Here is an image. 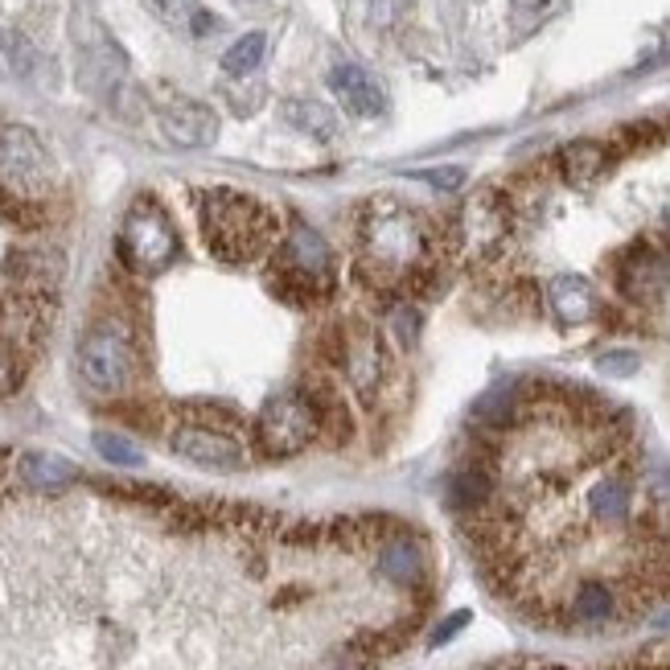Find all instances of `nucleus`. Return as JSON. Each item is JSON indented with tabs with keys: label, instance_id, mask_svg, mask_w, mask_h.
Returning <instances> with one entry per match:
<instances>
[{
	"label": "nucleus",
	"instance_id": "nucleus-1",
	"mask_svg": "<svg viewBox=\"0 0 670 670\" xmlns=\"http://www.w3.org/2000/svg\"><path fill=\"white\" fill-rule=\"evenodd\" d=\"M440 251V222L423 219L420 210L399 198H370L354 222L350 276L375 296H404L408 276Z\"/></svg>",
	"mask_w": 670,
	"mask_h": 670
},
{
	"label": "nucleus",
	"instance_id": "nucleus-2",
	"mask_svg": "<svg viewBox=\"0 0 670 670\" xmlns=\"http://www.w3.org/2000/svg\"><path fill=\"white\" fill-rule=\"evenodd\" d=\"M198 227L210 255L222 263H255L280 243V214L251 193L210 186L198 190Z\"/></svg>",
	"mask_w": 670,
	"mask_h": 670
},
{
	"label": "nucleus",
	"instance_id": "nucleus-3",
	"mask_svg": "<svg viewBox=\"0 0 670 670\" xmlns=\"http://www.w3.org/2000/svg\"><path fill=\"white\" fill-rule=\"evenodd\" d=\"M268 284L292 308L329 305L337 292V260L329 243L308 222L292 219L276 251L268 255Z\"/></svg>",
	"mask_w": 670,
	"mask_h": 670
},
{
	"label": "nucleus",
	"instance_id": "nucleus-4",
	"mask_svg": "<svg viewBox=\"0 0 670 670\" xmlns=\"http://www.w3.org/2000/svg\"><path fill=\"white\" fill-rule=\"evenodd\" d=\"M514 198L506 190H478L449 222H440V251L449 263H494L514 234Z\"/></svg>",
	"mask_w": 670,
	"mask_h": 670
},
{
	"label": "nucleus",
	"instance_id": "nucleus-5",
	"mask_svg": "<svg viewBox=\"0 0 670 670\" xmlns=\"http://www.w3.org/2000/svg\"><path fill=\"white\" fill-rule=\"evenodd\" d=\"M321 358L346 379V387H350L363 408L379 404L383 387H387V337L370 321L346 317L329 325Z\"/></svg>",
	"mask_w": 670,
	"mask_h": 670
},
{
	"label": "nucleus",
	"instance_id": "nucleus-6",
	"mask_svg": "<svg viewBox=\"0 0 670 670\" xmlns=\"http://www.w3.org/2000/svg\"><path fill=\"white\" fill-rule=\"evenodd\" d=\"M116 255L132 276H160L181 255V234L153 193H140L124 210L116 231Z\"/></svg>",
	"mask_w": 670,
	"mask_h": 670
},
{
	"label": "nucleus",
	"instance_id": "nucleus-7",
	"mask_svg": "<svg viewBox=\"0 0 670 670\" xmlns=\"http://www.w3.org/2000/svg\"><path fill=\"white\" fill-rule=\"evenodd\" d=\"M74 366H78V379L91 395L116 399V395L128 391L136 383V370H140V354H136L128 325L116 317L95 321L87 334L78 337Z\"/></svg>",
	"mask_w": 670,
	"mask_h": 670
},
{
	"label": "nucleus",
	"instance_id": "nucleus-8",
	"mask_svg": "<svg viewBox=\"0 0 670 670\" xmlns=\"http://www.w3.org/2000/svg\"><path fill=\"white\" fill-rule=\"evenodd\" d=\"M251 440L263 457L272 461H289V457H301L305 449H313L321 440V416L313 408L308 391L296 383L289 391H276L260 411H255V423H251Z\"/></svg>",
	"mask_w": 670,
	"mask_h": 670
},
{
	"label": "nucleus",
	"instance_id": "nucleus-9",
	"mask_svg": "<svg viewBox=\"0 0 670 670\" xmlns=\"http://www.w3.org/2000/svg\"><path fill=\"white\" fill-rule=\"evenodd\" d=\"M50 181H54V165L38 132L0 119V190L21 193V198H45Z\"/></svg>",
	"mask_w": 670,
	"mask_h": 670
},
{
	"label": "nucleus",
	"instance_id": "nucleus-10",
	"mask_svg": "<svg viewBox=\"0 0 670 670\" xmlns=\"http://www.w3.org/2000/svg\"><path fill=\"white\" fill-rule=\"evenodd\" d=\"M54 313H59V296L50 289H9L0 296V342L33 358L54 325Z\"/></svg>",
	"mask_w": 670,
	"mask_h": 670
},
{
	"label": "nucleus",
	"instance_id": "nucleus-11",
	"mask_svg": "<svg viewBox=\"0 0 670 670\" xmlns=\"http://www.w3.org/2000/svg\"><path fill=\"white\" fill-rule=\"evenodd\" d=\"M169 449H174L181 461H190V465L219 469V473H234V469L248 465L243 437L222 432V428H210V423L177 420L174 428H169Z\"/></svg>",
	"mask_w": 670,
	"mask_h": 670
},
{
	"label": "nucleus",
	"instance_id": "nucleus-12",
	"mask_svg": "<svg viewBox=\"0 0 670 670\" xmlns=\"http://www.w3.org/2000/svg\"><path fill=\"white\" fill-rule=\"evenodd\" d=\"M613 284H617V296H621L626 305H638V308L655 305L670 284L667 251H658L655 243H634V248H626L613 260Z\"/></svg>",
	"mask_w": 670,
	"mask_h": 670
},
{
	"label": "nucleus",
	"instance_id": "nucleus-13",
	"mask_svg": "<svg viewBox=\"0 0 670 670\" xmlns=\"http://www.w3.org/2000/svg\"><path fill=\"white\" fill-rule=\"evenodd\" d=\"M449 511L469 523V519H481L498 502V465H494V452H473L465 457L461 465L449 473Z\"/></svg>",
	"mask_w": 670,
	"mask_h": 670
},
{
	"label": "nucleus",
	"instance_id": "nucleus-14",
	"mask_svg": "<svg viewBox=\"0 0 670 670\" xmlns=\"http://www.w3.org/2000/svg\"><path fill=\"white\" fill-rule=\"evenodd\" d=\"M375 572H379L387 584H395V588L416 593V588H423L428 576H432V559H428V547H423L416 535H408V531H399V526H395L391 535L379 543Z\"/></svg>",
	"mask_w": 670,
	"mask_h": 670
},
{
	"label": "nucleus",
	"instance_id": "nucleus-15",
	"mask_svg": "<svg viewBox=\"0 0 670 670\" xmlns=\"http://www.w3.org/2000/svg\"><path fill=\"white\" fill-rule=\"evenodd\" d=\"M634 498H638V485L629 478L626 469H605L593 485H588V494H584V511L597 526L605 531H621L629 526L638 514H634Z\"/></svg>",
	"mask_w": 670,
	"mask_h": 670
},
{
	"label": "nucleus",
	"instance_id": "nucleus-16",
	"mask_svg": "<svg viewBox=\"0 0 670 670\" xmlns=\"http://www.w3.org/2000/svg\"><path fill=\"white\" fill-rule=\"evenodd\" d=\"M621 617V588L609 580H580L568 593V600L559 605V621H568L576 629H600Z\"/></svg>",
	"mask_w": 670,
	"mask_h": 670
},
{
	"label": "nucleus",
	"instance_id": "nucleus-17",
	"mask_svg": "<svg viewBox=\"0 0 670 670\" xmlns=\"http://www.w3.org/2000/svg\"><path fill=\"white\" fill-rule=\"evenodd\" d=\"M313 399V408L321 416V440L329 444V449H346L354 440V411H350V395L342 391L334 379H325V375H308L301 383Z\"/></svg>",
	"mask_w": 670,
	"mask_h": 670
},
{
	"label": "nucleus",
	"instance_id": "nucleus-18",
	"mask_svg": "<svg viewBox=\"0 0 670 670\" xmlns=\"http://www.w3.org/2000/svg\"><path fill=\"white\" fill-rule=\"evenodd\" d=\"M160 132L177 148H206L219 140V116L198 100H174L160 107Z\"/></svg>",
	"mask_w": 670,
	"mask_h": 670
},
{
	"label": "nucleus",
	"instance_id": "nucleus-19",
	"mask_svg": "<svg viewBox=\"0 0 670 670\" xmlns=\"http://www.w3.org/2000/svg\"><path fill=\"white\" fill-rule=\"evenodd\" d=\"M13 473L33 494H62V490H71L74 481L83 478L78 465L66 461V457H59V452H21Z\"/></svg>",
	"mask_w": 670,
	"mask_h": 670
},
{
	"label": "nucleus",
	"instance_id": "nucleus-20",
	"mask_svg": "<svg viewBox=\"0 0 670 670\" xmlns=\"http://www.w3.org/2000/svg\"><path fill=\"white\" fill-rule=\"evenodd\" d=\"M329 87H334V95L342 100V107L350 112V116H379L383 103H387V95H383V87L375 83V74H366L363 66H354V62H342V66H334V74H329Z\"/></svg>",
	"mask_w": 670,
	"mask_h": 670
},
{
	"label": "nucleus",
	"instance_id": "nucleus-21",
	"mask_svg": "<svg viewBox=\"0 0 670 670\" xmlns=\"http://www.w3.org/2000/svg\"><path fill=\"white\" fill-rule=\"evenodd\" d=\"M543 296H547L552 317L564 321V325L593 321V313H597V289L584 276H555L552 284L543 289Z\"/></svg>",
	"mask_w": 670,
	"mask_h": 670
},
{
	"label": "nucleus",
	"instance_id": "nucleus-22",
	"mask_svg": "<svg viewBox=\"0 0 670 670\" xmlns=\"http://www.w3.org/2000/svg\"><path fill=\"white\" fill-rule=\"evenodd\" d=\"M613 160V148L600 145V140H572V145L559 148L555 157V169L568 186H593Z\"/></svg>",
	"mask_w": 670,
	"mask_h": 670
},
{
	"label": "nucleus",
	"instance_id": "nucleus-23",
	"mask_svg": "<svg viewBox=\"0 0 670 670\" xmlns=\"http://www.w3.org/2000/svg\"><path fill=\"white\" fill-rule=\"evenodd\" d=\"M4 276L17 289H59L62 280V255L59 251H9L4 260Z\"/></svg>",
	"mask_w": 670,
	"mask_h": 670
},
{
	"label": "nucleus",
	"instance_id": "nucleus-24",
	"mask_svg": "<svg viewBox=\"0 0 670 670\" xmlns=\"http://www.w3.org/2000/svg\"><path fill=\"white\" fill-rule=\"evenodd\" d=\"M280 116L289 119L292 128H301L305 136H317V140H329L337 132L334 107H325L321 100H284Z\"/></svg>",
	"mask_w": 670,
	"mask_h": 670
},
{
	"label": "nucleus",
	"instance_id": "nucleus-25",
	"mask_svg": "<svg viewBox=\"0 0 670 670\" xmlns=\"http://www.w3.org/2000/svg\"><path fill=\"white\" fill-rule=\"evenodd\" d=\"M420 329H423V317H420V305L411 296H395L391 308H387V337H391L399 350H411L420 342Z\"/></svg>",
	"mask_w": 670,
	"mask_h": 670
},
{
	"label": "nucleus",
	"instance_id": "nucleus-26",
	"mask_svg": "<svg viewBox=\"0 0 670 670\" xmlns=\"http://www.w3.org/2000/svg\"><path fill=\"white\" fill-rule=\"evenodd\" d=\"M91 444H95V452H100L103 461H112V465H119V469L145 465V449H140L136 440L124 437V432H107V428H100V432L91 437Z\"/></svg>",
	"mask_w": 670,
	"mask_h": 670
},
{
	"label": "nucleus",
	"instance_id": "nucleus-27",
	"mask_svg": "<svg viewBox=\"0 0 670 670\" xmlns=\"http://www.w3.org/2000/svg\"><path fill=\"white\" fill-rule=\"evenodd\" d=\"M263 54H268V38H263V33H243V38L222 54V71L234 74V78H243V74H251L260 66Z\"/></svg>",
	"mask_w": 670,
	"mask_h": 670
},
{
	"label": "nucleus",
	"instance_id": "nucleus-28",
	"mask_svg": "<svg viewBox=\"0 0 670 670\" xmlns=\"http://www.w3.org/2000/svg\"><path fill=\"white\" fill-rule=\"evenodd\" d=\"M0 54H4V66L17 74V78H30L33 66H38V54H33V45L21 38L17 30H4L0 33Z\"/></svg>",
	"mask_w": 670,
	"mask_h": 670
},
{
	"label": "nucleus",
	"instance_id": "nucleus-29",
	"mask_svg": "<svg viewBox=\"0 0 670 670\" xmlns=\"http://www.w3.org/2000/svg\"><path fill=\"white\" fill-rule=\"evenodd\" d=\"M25 370H30V358H25V354H17L9 342H0V399H9V395L21 387Z\"/></svg>",
	"mask_w": 670,
	"mask_h": 670
},
{
	"label": "nucleus",
	"instance_id": "nucleus-30",
	"mask_svg": "<svg viewBox=\"0 0 670 670\" xmlns=\"http://www.w3.org/2000/svg\"><path fill=\"white\" fill-rule=\"evenodd\" d=\"M597 375H605V379H629V375H638L641 358L634 350H605L597 354Z\"/></svg>",
	"mask_w": 670,
	"mask_h": 670
},
{
	"label": "nucleus",
	"instance_id": "nucleus-31",
	"mask_svg": "<svg viewBox=\"0 0 670 670\" xmlns=\"http://www.w3.org/2000/svg\"><path fill=\"white\" fill-rule=\"evenodd\" d=\"M416 181H428L432 190H444V193H452V190H461L465 186V169L461 165H444V169H420V174H411Z\"/></svg>",
	"mask_w": 670,
	"mask_h": 670
},
{
	"label": "nucleus",
	"instance_id": "nucleus-32",
	"mask_svg": "<svg viewBox=\"0 0 670 670\" xmlns=\"http://www.w3.org/2000/svg\"><path fill=\"white\" fill-rule=\"evenodd\" d=\"M465 626H469V609H457L452 617H444V621H440V626L428 634V650H440V646H449V641L457 638V634H461Z\"/></svg>",
	"mask_w": 670,
	"mask_h": 670
},
{
	"label": "nucleus",
	"instance_id": "nucleus-33",
	"mask_svg": "<svg viewBox=\"0 0 670 670\" xmlns=\"http://www.w3.org/2000/svg\"><path fill=\"white\" fill-rule=\"evenodd\" d=\"M519 13H547L555 0H511Z\"/></svg>",
	"mask_w": 670,
	"mask_h": 670
},
{
	"label": "nucleus",
	"instance_id": "nucleus-34",
	"mask_svg": "<svg viewBox=\"0 0 670 670\" xmlns=\"http://www.w3.org/2000/svg\"><path fill=\"white\" fill-rule=\"evenodd\" d=\"M650 626H655L658 634H670V609L667 613H655V621H650Z\"/></svg>",
	"mask_w": 670,
	"mask_h": 670
},
{
	"label": "nucleus",
	"instance_id": "nucleus-35",
	"mask_svg": "<svg viewBox=\"0 0 670 670\" xmlns=\"http://www.w3.org/2000/svg\"><path fill=\"white\" fill-rule=\"evenodd\" d=\"M547 670H559V667H547Z\"/></svg>",
	"mask_w": 670,
	"mask_h": 670
}]
</instances>
